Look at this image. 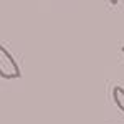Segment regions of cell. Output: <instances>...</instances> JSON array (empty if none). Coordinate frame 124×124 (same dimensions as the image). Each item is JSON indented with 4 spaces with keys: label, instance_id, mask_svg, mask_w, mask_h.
<instances>
[{
    "label": "cell",
    "instance_id": "cell-1",
    "mask_svg": "<svg viewBox=\"0 0 124 124\" xmlns=\"http://www.w3.org/2000/svg\"><path fill=\"white\" fill-rule=\"evenodd\" d=\"M22 76L18 63L10 55V51L3 45H0V78L3 79H17Z\"/></svg>",
    "mask_w": 124,
    "mask_h": 124
},
{
    "label": "cell",
    "instance_id": "cell-2",
    "mask_svg": "<svg viewBox=\"0 0 124 124\" xmlns=\"http://www.w3.org/2000/svg\"><path fill=\"white\" fill-rule=\"evenodd\" d=\"M113 99H114V104L117 106V109L124 113V88L121 86L113 88Z\"/></svg>",
    "mask_w": 124,
    "mask_h": 124
},
{
    "label": "cell",
    "instance_id": "cell-3",
    "mask_svg": "<svg viewBox=\"0 0 124 124\" xmlns=\"http://www.w3.org/2000/svg\"><path fill=\"white\" fill-rule=\"evenodd\" d=\"M108 2H109V3H111V5H116V3H117V2H119V0H108Z\"/></svg>",
    "mask_w": 124,
    "mask_h": 124
},
{
    "label": "cell",
    "instance_id": "cell-4",
    "mask_svg": "<svg viewBox=\"0 0 124 124\" xmlns=\"http://www.w3.org/2000/svg\"><path fill=\"white\" fill-rule=\"evenodd\" d=\"M123 53H124V45H123Z\"/></svg>",
    "mask_w": 124,
    "mask_h": 124
}]
</instances>
